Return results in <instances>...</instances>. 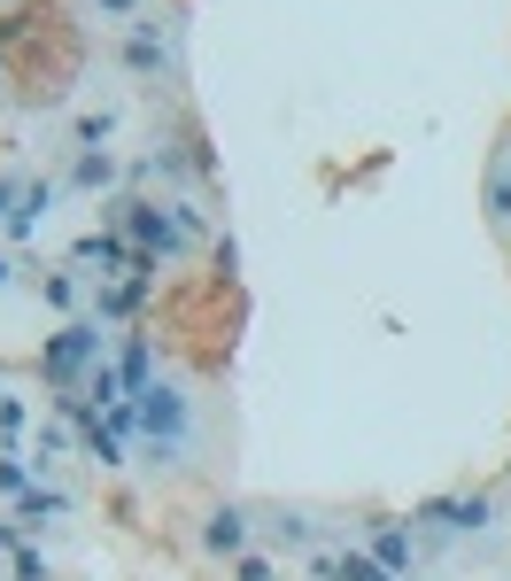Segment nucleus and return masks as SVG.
<instances>
[{
	"mask_svg": "<svg viewBox=\"0 0 511 581\" xmlns=\"http://www.w3.org/2000/svg\"><path fill=\"white\" fill-rule=\"evenodd\" d=\"M140 419H147V435H155L163 450L187 442V403H179V388H140Z\"/></svg>",
	"mask_w": 511,
	"mask_h": 581,
	"instance_id": "nucleus-1",
	"label": "nucleus"
},
{
	"mask_svg": "<svg viewBox=\"0 0 511 581\" xmlns=\"http://www.w3.org/2000/svg\"><path fill=\"white\" fill-rule=\"evenodd\" d=\"M240 543H248L240 512H217V520H210V550H240Z\"/></svg>",
	"mask_w": 511,
	"mask_h": 581,
	"instance_id": "nucleus-2",
	"label": "nucleus"
},
{
	"mask_svg": "<svg viewBox=\"0 0 511 581\" xmlns=\"http://www.w3.org/2000/svg\"><path fill=\"white\" fill-rule=\"evenodd\" d=\"M435 520H442V527H488V505H480V496H473V505H442Z\"/></svg>",
	"mask_w": 511,
	"mask_h": 581,
	"instance_id": "nucleus-3",
	"label": "nucleus"
},
{
	"mask_svg": "<svg viewBox=\"0 0 511 581\" xmlns=\"http://www.w3.org/2000/svg\"><path fill=\"white\" fill-rule=\"evenodd\" d=\"M380 566H388V573L411 566V543H403V535H380Z\"/></svg>",
	"mask_w": 511,
	"mask_h": 581,
	"instance_id": "nucleus-4",
	"label": "nucleus"
},
{
	"mask_svg": "<svg viewBox=\"0 0 511 581\" xmlns=\"http://www.w3.org/2000/svg\"><path fill=\"white\" fill-rule=\"evenodd\" d=\"M341 581H388V566H365V558H349V566H341Z\"/></svg>",
	"mask_w": 511,
	"mask_h": 581,
	"instance_id": "nucleus-5",
	"label": "nucleus"
},
{
	"mask_svg": "<svg viewBox=\"0 0 511 581\" xmlns=\"http://www.w3.org/2000/svg\"><path fill=\"white\" fill-rule=\"evenodd\" d=\"M240 581H272V566H264V558H248V566H240Z\"/></svg>",
	"mask_w": 511,
	"mask_h": 581,
	"instance_id": "nucleus-6",
	"label": "nucleus"
},
{
	"mask_svg": "<svg viewBox=\"0 0 511 581\" xmlns=\"http://www.w3.org/2000/svg\"><path fill=\"white\" fill-rule=\"evenodd\" d=\"M109 9H132V0H109Z\"/></svg>",
	"mask_w": 511,
	"mask_h": 581,
	"instance_id": "nucleus-7",
	"label": "nucleus"
}]
</instances>
